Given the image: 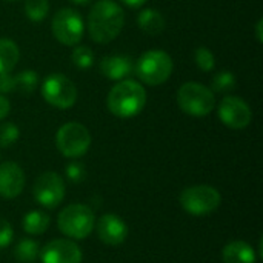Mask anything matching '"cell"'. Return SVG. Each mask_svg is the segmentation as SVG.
<instances>
[{"instance_id":"1","label":"cell","mask_w":263,"mask_h":263,"mask_svg":"<svg viewBox=\"0 0 263 263\" xmlns=\"http://www.w3.org/2000/svg\"><path fill=\"white\" fill-rule=\"evenodd\" d=\"M125 11L114 0H97L88 15V32L96 43H109L122 32Z\"/></svg>"},{"instance_id":"2","label":"cell","mask_w":263,"mask_h":263,"mask_svg":"<svg viewBox=\"0 0 263 263\" xmlns=\"http://www.w3.org/2000/svg\"><path fill=\"white\" fill-rule=\"evenodd\" d=\"M146 103L145 88L131 79L120 80L116 86L111 88L106 105L111 114L120 119H131L142 112Z\"/></svg>"},{"instance_id":"3","label":"cell","mask_w":263,"mask_h":263,"mask_svg":"<svg viewBox=\"0 0 263 263\" xmlns=\"http://www.w3.org/2000/svg\"><path fill=\"white\" fill-rule=\"evenodd\" d=\"M173 59L168 52L160 49L145 51L137 62H134L136 76L146 85L157 86L165 83L173 74Z\"/></svg>"},{"instance_id":"4","label":"cell","mask_w":263,"mask_h":263,"mask_svg":"<svg viewBox=\"0 0 263 263\" xmlns=\"http://www.w3.org/2000/svg\"><path fill=\"white\" fill-rule=\"evenodd\" d=\"M179 108L193 117H205L216 106L214 91L199 82H186L177 91Z\"/></svg>"},{"instance_id":"5","label":"cell","mask_w":263,"mask_h":263,"mask_svg":"<svg viewBox=\"0 0 263 263\" xmlns=\"http://www.w3.org/2000/svg\"><path fill=\"white\" fill-rule=\"evenodd\" d=\"M94 213L89 206L82 203H72L62 210L57 219L59 230L76 240L86 239L94 230Z\"/></svg>"},{"instance_id":"6","label":"cell","mask_w":263,"mask_h":263,"mask_svg":"<svg viewBox=\"0 0 263 263\" xmlns=\"http://www.w3.org/2000/svg\"><path fill=\"white\" fill-rule=\"evenodd\" d=\"M222 202L220 193L210 185H196L185 188L180 194V205L182 208L194 216V217H203L214 213Z\"/></svg>"},{"instance_id":"7","label":"cell","mask_w":263,"mask_h":263,"mask_svg":"<svg viewBox=\"0 0 263 263\" xmlns=\"http://www.w3.org/2000/svg\"><path fill=\"white\" fill-rule=\"evenodd\" d=\"M55 145L62 156L68 159H79L88 153L91 146V134L82 123L69 122L59 128L55 134Z\"/></svg>"},{"instance_id":"8","label":"cell","mask_w":263,"mask_h":263,"mask_svg":"<svg viewBox=\"0 0 263 263\" xmlns=\"http://www.w3.org/2000/svg\"><path fill=\"white\" fill-rule=\"evenodd\" d=\"M51 31L57 42L66 46H77L85 32L82 15L72 8L59 9L51 22Z\"/></svg>"},{"instance_id":"9","label":"cell","mask_w":263,"mask_h":263,"mask_svg":"<svg viewBox=\"0 0 263 263\" xmlns=\"http://www.w3.org/2000/svg\"><path fill=\"white\" fill-rule=\"evenodd\" d=\"M42 97L54 108L68 109L77 102V88L71 79L54 72L42 82Z\"/></svg>"},{"instance_id":"10","label":"cell","mask_w":263,"mask_h":263,"mask_svg":"<svg viewBox=\"0 0 263 263\" xmlns=\"http://www.w3.org/2000/svg\"><path fill=\"white\" fill-rule=\"evenodd\" d=\"M32 191L37 203L48 210H54L65 199V180L57 173L48 171L37 177Z\"/></svg>"},{"instance_id":"11","label":"cell","mask_w":263,"mask_h":263,"mask_svg":"<svg viewBox=\"0 0 263 263\" xmlns=\"http://www.w3.org/2000/svg\"><path fill=\"white\" fill-rule=\"evenodd\" d=\"M219 119L231 129H243L251 123L253 111L243 99L227 96L219 105Z\"/></svg>"},{"instance_id":"12","label":"cell","mask_w":263,"mask_h":263,"mask_svg":"<svg viewBox=\"0 0 263 263\" xmlns=\"http://www.w3.org/2000/svg\"><path fill=\"white\" fill-rule=\"evenodd\" d=\"M42 263H82V250L77 243L66 239L48 242L40 251Z\"/></svg>"},{"instance_id":"13","label":"cell","mask_w":263,"mask_h":263,"mask_svg":"<svg viewBox=\"0 0 263 263\" xmlns=\"http://www.w3.org/2000/svg\"><path fill=\"white\" fill-rule=\"evenodd\" d=\"M25 188V173L15 162H3L0 165V196L14 199Z\"/></svg>"},{"instance_id":"14","label":"cell","mask_w":263,"mask_h":263,"mask_svg":"<svg viewBox=\"0 0 263 263\" xmlns=\"http://www.w3.org/2000/svg\"><path fill=\"white\" fill-rule=\"evenodd\" d=\"M97 234L103 243L116 247V245H120L125 242V239L128 236V227L119 216L108 213L99 219Z\"/></svg>"},{"instance_id":"15","label":"cell","mask_w":263,"mask_h":263,"mask_svg":"<svg viewBox=\"0 0 263 263\" xmlns=\"http://www.w3.org/2000/svg\"><path fill=\"white\" fill-rule=\"evenodd\" d=\"M100 72L109 80H125L134 72V60L131 55L125 54H112L105 55L99 63Z\"/></svg>"},{"instance_id":"16","label":"cell","mask_w":263,"mask_h":263,"mask_svg":"<svg viewBox=\"0 0 263 263\" xmlns=\"http://www.w3.org/2000/svg\"><path fill=\"white\" fill-rule=\"evenodd\" d=\"M222 259L223 263H256V251L250 243L234 240L225 245L222 250Z\"/></svg>"},{"instance_id":"17","label":"cell","mask_w":263,"mask_h":263,"mask_svg":"<svg viewBox=\"0 0 263 263\" xmlns=\"http://www.w3.org/2000/svg\"><path fill=\"white\" fill-rule=\"evenodd\" d=\"M137 25L148 35H159L166 28L165 17L162 15L160 11L154 9V8L142 9L140 14L137 15Z\"/></svg>"},{"instance_id":"18","label":"cell","mask_w":263,"mask_h":263,"mask_svg":"<svg viewBox=\"0 0 263 263\" xmlns=\"http://www.w3.org/2000/svg\"><path fill=\"white\" fill-rule=\"evenodd\" d=\"M20 59V51L11 39H0V74L11 72Z\"/></svg>"},{"instance_id":"19","label":"cell","mask_w":263,"mask_h":263,"mask_svg":"<svg viewBox=\"0 0 263 263\" xmlns=\"http://www.w3.org/2000/svg\"><path fill=\"white\" fill-rule=\"evenodd\" d=\"M49 223H51L49 216L43 211H39V210L26 213L23 217V230H25V233H28L31 236L43 234L48 230Z\"/></svg>"},{"instance_id":"20","label":"cell","mask_w":263,"mask_h":263,"mask_svg":"<svg viewBox=\"0 0 263 263\" xmlns=\"http://www.w3.org/2000/svg\"><path fill=\"white\" fill-rule=\"evenodd\" d=\"M39 254H40L39 243L31 239H22L14 250L15 259L22 263H34L37 260Z\"/></svg>"},{"instance_id":"21","label":"cell","mask_w":263,"mask_h":263,"mask_svg":"<svg viewBox=\"0 0 263 263\" xmlns=\"http://www.w3.org/2000/svg\"><path fill=\"white\" fill-rule=\"evenodd\" d=\"M15 79V89L23 94H31L39 86V74L32 69H25L14 76Z\"/></svg>"},{"instance_id":"22","label":"cell","mask_w":263,"mask_h":263,"mask_svg":"<svg viewBox=\"0 0 263 263\" xmlns=\"http://www.w3.org/2000/svg\"><path fill=\"white\" fill-rule=\"evenodd\" d=\"M49 12V0H25V15L31 22H42Z\"/></svg>"},{"instance_id":"23","label":"cell","mask_w":263,"mask_h":263,"mask_svg":"<svg viewBox=\"0 0 263 263\" xmlns=\"http://www.w3.org/2000/svg\"><path fill=\"white\" fill-rule=\"evenodd\" d=\"M236 76L231 71H220L211 80V91L230 92L236 88Z\"/></svg>"},{"instance_id":"24","label":"cell","mask_w":263,"mask_h":263,"mask_svg":"<svg viewBox=\"0 0 263 263\" xmlns=\"http://www.w3.org/2000/svg\"><path fill=\"white\" fill-rule=\"evenodd\" d=\"M71 60L76 68L88 69L94 65V52L88 46H76L71 54Z\"/></svg>"},{"instance_id":"25","label":"cell","mask_w":263,"mask_h":263,"mask_svg":"<svg viewBox=\"0 0 263 263\" xmlns=\"http://www.w3.org/2000/svg\"><path fill=\"white\" fill-rule=\"evenodd\" d=\"M20 137V129L12 122H5L0 125V146L9 148L12 146Z\"/></svg>"},{"instance_id":"26","label":"cell","mask_w":263,"mask_h":263,"mask_svg":"<svg viewBox=\"0 0 263 263\" xmlns=\"http://www.w3.org/2000/svg\"><path fill=\"white\" fill-rule=\"evenodd\" d=\"M194 60H196V65L199 69L205 71V72H210L214 69V65H216V57L214 54L211 52V49H208L206 46H199L194 52Z\"/></svg>"},{"instance_id":"27","label":"cell","mask_w":263,"mask_h":263,"mask_svg":"<svg viewBox=\"0 0 263 263\" xmlns=\"http://www.w3.org/2000/svg\"><path fill=\"white\" fill-rule=\"evenodd\" d=\"M65 173H66V177L69 179V182H72V183H80V182H83V179H85V176H86L85 166H83L82 163H79V162H71V163L66 166Z\"/></svg>"},{"instance_id":"28","label":"cell","mask_w":263,"mask_h":263,"mask_svg":"<svg viewBox=\"0 0 263 263\" xmlns=\"http://www.w3.org/2000/svg\"><path fill=\"white\" fill-rule=\"evenodd\" d=\"M12 239H14V230L11 223L5 219H0V248L11 245Z\"/></svg>"},{"instance_id":"29","label":"cell","mask_w":263,"mask_h":263,"mask_svg":"<svg viewBox=\"0 0 263 263\" xmlns=\"http://www.w3.org/2000/svg\"><path fill=\"white\" fill-rule=\"evenodd\" d=\"M12 91H15L14 76H11V72L0 74V94H6V92H12Z\"/></svg>"},{"instance_id":"30","label":"cell","mask_w":263,"mask_h":263,"mask_svg":"<svg viewBox=\"0 0 263 263\" xmlns=\"http://www.w3.org/2000/svg\"><path fill=\"white\" fill-rule=\"evenodd\" d=\"M9 109H11L9 100L3 94H0V122L9 114Z\"/></svg>"},{"instance_id":"31","label":"cell","mask_w":263,"mask_h":263,"mask_svg":"<svg viewBox=\"0 0 263 263\" xmlns=\"http://www.w3.org/2000/svg\"><path fill=\"white\" fill-rule=\"evenodd\" d=\"M125 5H128L129 8H140V6H143L148 0H122Z\"/></svg>"},{"instance_id":"32","label":"cell","mask_w":263,"mask_h":263,"mask_svg":"<svg viewBox=\"0 0 263 263\" xmlns=\"http://www.w3.org/2000/svg\"><path fill=\"white\" fill-rule=\"evenodd\" d=\"M262 23H263V18H259V20H257V23H256V37H257V42H259V43H262L263 42Z\"/></svg>"},{"instance_id":"33","label":"cell","mask_w":263,"mask_h":263,"mask_svg":"<svg viewBox=\"0 0 263 263\" xmlns=\"http://www.w3.org/2000/svg\"><path fill=\"white\" fill-rule=\"evenodd\" d=\"M69 2H72L74 5H82L83 6V5H89L92 0H69Z\"/></svg>"},{"instance_id":"34","label":"cell","mask_w":263,"mask_h":263,"mask_svg":"<svg viewBox=\"0 0 263 263\" xmlns=\"http://www.w3.org/2000/svg\"><path fill=\"white\" fill-rule=\"evenodd\" d=\"M6 2H15V0H6Z\"/></svg>"}]
</instances>
